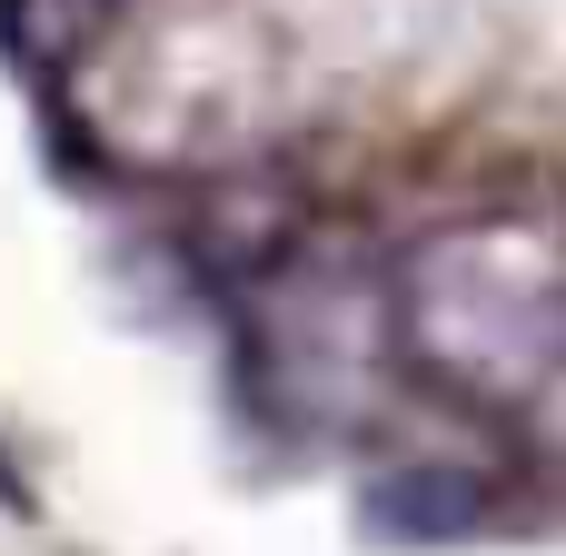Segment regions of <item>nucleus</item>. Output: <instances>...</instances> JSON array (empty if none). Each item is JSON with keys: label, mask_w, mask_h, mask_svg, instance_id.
<instances>
[{"label": "nucleus", "mask_w": 566, "mask_h": 556, "mask_svg": "<svg viewBox=\"0 0 566 556\" xmlns=\"http://www.w3.org/2000/svg\"><path fill=\"white\" fill-rule=\"evenodd\" d=\"M398 358L478 418H527L566 388V229L478 209L428 229L388 279Z\"/></svg>", "instance_id": "obj_1"}, {"label": "nucleus", "mask_w": 566, "mask_h": 556, "mask_svg": "<svg viewBox=\"0 0 566 556\" xmlns=\"http://www.w3.org/2000/svg\"><path fill=\"white\" fill-rule=\"evenodd\" d=\"M398 348L388 289L338 259H289L239 289V378L279 428H348L378 398V368Z\"/></svg>", "instance_id": "obj_2"}, {"label": "nucleus", "mask_w": 566, "mask_h": 556, "mask_svg": "<svg viewBox=\"0 0 566 556\" xmlns=\"http://www.w3.org/2000/svg\"><path fill=\"white\" fill-rule=\"evenodd\" d=\"M119 10H129V0H0V20H10V40H20L30 60H80Z\"/></svg>", "instance_id": "obj_3"}, {"label": "nucleus", "mask_w": 566, "mask_h": 556, "mask_svg": "<svg viewBox=\"0 0 566 556\" xmlns=\"http://www.w3.org/2000/svg\"><path fill=\"white\" fill-rule=\"evenodd\" d=\"M368 517H408V487H378ZM468 517H478V487H438V478H428V537H448V527H468Z\"/></svg>", "instance_id": "obj_4"}]
</instances>
